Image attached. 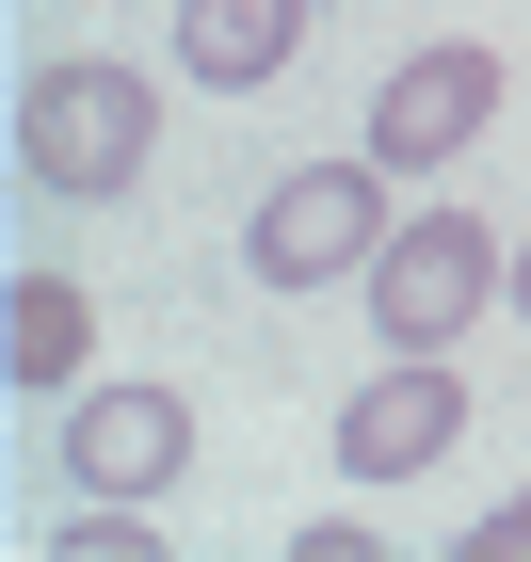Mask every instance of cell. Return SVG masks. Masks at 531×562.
Here are the masks:
<instances>
[{"mask_svg":"<svg viewBox=\"0 0 531 562\" xmlns=\"http://www.w3.org/2000/svg\"><path fill=\"white\" fill-rule=\"evenodd\" d=\"M145 145H162V97L130 81V65H33L16 81V161H33V193H130Z\"/></svg>","mask_w":531,"mask_h":562,"instance_id":"6da1fadb","label":"cell"},{"mask_svg":"<svg viewBox=\"0 0 531 562\" xmlns=\"http://www.w3.org/2000/svg\"><path fill=\"white\" fill-rule=\"evenodd\" d=\"M387 161H307L258 193V273L274 290H322V273H370L387 258V193H370Z\"/></svg>","mask_w":531,"mask_h":562,"instance_id":"7a4b0ae2","label":"cell"},{"mask_svg":"<svg viewBox=\"0 0 531 562\" xmlns=\"http://www.w3.org/2000/svg\"><path fill=\"white\" fill-rule=\"evenodd\" d=\"M354 290H370V322H387L402 353H435L451 322H467V305L499 290V241H484V225H467V210H419V225H402V241H387V258L354 273Z\"/></svg>","mask_w":531,"mask_h":562,"instance_id":"3957f363","label":"cell"},{"mask_svg":"<svg viewBox=\"0 0 531 562\" xmlns=\"http://www.w3.org/2000/svg\"><path fill=\"white\" fill-rule=\"evenodd\" d=\"M177 467H193V402H162V386H81L65 402V482L81 498H162Z\"/></svg>","mask_w":531,"mask_h":562,"instance_id":"277c9868","label":"cell"},{"mask_svg":"<svg viewBox=\"0 0 531 562\" xmlns=\"http://www.w3.org/2000/svg\"><path fill=\"white\" fill-rule=\"evenodd\" d=\"M499 113V48H419V65H387V97H370V161L387 177H419V161H451V145Z\"/></svg>","mask_w":531,"mask_h":562,"instance_id":"5b68a950","label":"cell"},{"mask_svg":"<svg viewBox=\"0 0 531 562\" xmlns=\"http://www.w3.org/2000/svg\"><path fill=\"white\" fill-rule=\"evenodd\" d=\"M451 434H467V386H451L435 353H402L387 386L339 402V467H354V482H402V467H435Z\"/></svg>","mask_w":531,"mask_h":562,"instance_id":"8992f818","label":"cell"},{"mask_svg":"<svg viewBox=\"0 0 531 562\" xmlns=\"http://www.w3.org/2000/svg\"><path fill=\"white\" fill-rule=\"evenodd\" d=\"M290 48H307V0H193V16H177V65L210 97H258Z\"/></svg>","mask_w":531,"mask_h":562,"instance_id":"52a82bcc","label":"cell"},{"mask_svg":"<svg viewBox=\"0 0 531 562\" xmlns=\"http://www.w3.org/2000/svg\"><path fill=\"white\" fill-rule=\"evenodd\" d=\"M0 353H16V386H65V370H81V290H65V273H16Z\"/></svg>","mask_w":531,"mask_h":562,"instance_id":"ba28073f","label":"cell"},{"mask_svg":"<svg viewBox=\"0 0 531 562\" xmlns=\"http://www.w3.org/2000/svg\"><path fill=\"white\" fill-rule=\"evenodd\" d=\"M48 547H65V562H145V547H162V530H145L130 498H97V515H81V530H48Z\"/></svg>","mask_w":531,"mask_h":562,"instance_id":"9c48e42d","label":"cell"},{"mask_svg":"<svg viewBox=\"0 0 531 562\" xmlns=\"http://www.w3.org/2000/svg\"><path fill=\"white\" fill-rule=\"evenodd\" d=\"M467 562H531V498H499V515L467 530Z\"/></svg>","mask_w":531,"mask_h":562,"instance_id":"30bf717a","label":"cell"},{"mask_svg":"<svg viewBox=\"0 0 531 562\" xmlns=\"http://www.w3.org/2000/svg\"><path fill=\"white\" fill-rule=\"evenodd\" d=\"M499 290H516V305H531V258H516V273H499Z\"/></svg>","mask_w":531,"mask_h":562,"instance_id":"8fae6325","label":"cell"}]
</instances>
